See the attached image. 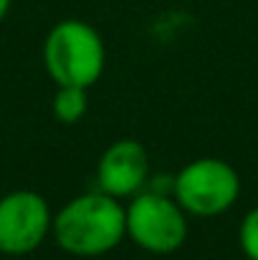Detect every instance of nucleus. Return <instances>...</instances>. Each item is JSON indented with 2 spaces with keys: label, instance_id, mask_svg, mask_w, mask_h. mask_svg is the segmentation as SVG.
Wrapping results in <instances>:
<instances>
[{
  "label": "nucleus",
  "instance_id": "f257e3e1",
  "mask_svg": "<svg viewBox=\"0 0 258 260\" xmlns=\"http://www.w3.org/2000/svg\"><path fill=\"white\" fill-rule=\"evenodd\" d=\"M51 233L69 255L99 258L127 238V210L122 200L101 189L84 192L53 215Z\"/></svg>",
  "mask_w": 258,
  "mask_h": 260
},
{
  "label": "nucleus",
  "instance_id": "f03ea898",
  "mask_svg": "<svg viewBox=\"0 0 258 260\" xmlns=\"http://www.w3.org/2000/svg\"><path fill=\"white\" fill-rule=\"evenodd\" d=\"M43 66L56 86H94L106 66L101 33L86 20H61L43 41Z\"/></svg>",
  "mask_w": 258,
  "mask_h": 260
},
{
  "label": "nucleus",
  "instance_id": "7ed1b4c3",
  "mask_svg": "<svg viewBox=\"0 0 258 260\" xmlns=\"http://www.w3.org/2000/svg\"><path fill=\"white\" fill-rule=\"evenodd\" d=\"M241 194V177L236 167L218 157H200L187 162L172 182V197L177 205L200 220L228 212Z\"/></svg>",
  "mask_w": 258,
  "mask_h": 260
},
{
  "label": "nucleus",
  "instance_id": "20e7f679",
  "mask_svg": "<svg viewBox=\"0 0 258 260\" xmlns=\"http://www.w3.org/2000/svg\"><path fill=\"white\" fill-rule=\"evenodd\" d=\"M127 210V238L152 255H170L187 240V212L177 200L162 192H137L129 197Z\"/></svg>",
  "mask_w": 258,
  "mask_h": 260
},
{
  "label": "nucleus",
  "instance_id": "39448f33",
  "mask_svg": "<svg viewBox=\"0 0 258 260\" xmlns=\"http://www.w3.org/2000/svg\"><path fill=\"white\" fill-rule=\"evenodd\" d=\"M53 228V215L43 194L33 189H15L0 197V253H33Z\"/></svg>",
  "mask_w": 258,
  "mask_h": 260
},
{
  "label": "nucleus",
  "instance_id": "423d86ee",
  "mask_svg": "<svg viewBox=\"0 0 258 260\" xmlns=\"http://www.w3.org/2000/svg\"><path fill=\"white\" fill-rule=\"evenodd\" d=\"M150 177V154L137 139H117L96 162V184L101 192L129 200L145 189Z\"/></svg>",
  "mask_w": 258,
  "mask_h": 260
},
{
  "label": "nucleus",
  "instance_id": "0eeeda50",
  "mask_svg": "<svg viewBox=\"0 0 258 260\" xmlns=\"http://www.w3.org/2000/svg\"><path fill=\"white\" fill-rule=\"evenodd\" d=\"M89 88L81 86H59L56 96H53V116L61 124H76L81 121L89 111Z\"/></svg>",
  "mask_w": 258,
  "mask_h": 260
},
{
  "label": "nucleus",
  "instance_id": "6e6552de",
  "mask_svg": "<svg viewBox=\"0 0 258 260\" xmlns=\"http://www.w3.org/2000/svg\"><path fill=\"white\" fill-rule=\"evenodd\" d=\"M238 243L248 260H258V207L248 210L238 228Z\"/></svg>",
  "mask_w": 258,
  "mask_h": 260
},
{
  "label": "nucleus",
  "instance_id": "1a4fd4ad",
  "mask_svg": "<svg viewBox=\"0 0 258 260\" xmlns=\"http://www.w3.org/2000/svg\"><path fill=\"white\" fill-rule=\"evenodd\" d=\"M8 10H10V0H0V20L8 15Z\"/></svg>",
  "mask_w": 258,
  "mask_h": 260
},
{
  "label": "nucleus",
  "instance_id": "9d476101",
  "mask_svg": "<svg viewBox=\"0 0 258 260\" xmlns=\"http://www.w3.org/2000/svg\"><path fill=\"white\" fill-rule=\"evenodd\" d=\"M0 255H3V253H0Z\"/></svg>",
  "mask_w": 258,
  "mask_h": 260
}]
</instances>
